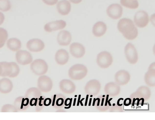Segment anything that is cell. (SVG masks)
Listing matches in <instances>:
<instances>
[{
    "label": "cell",
    "mask_w": 155,
    "mask_h": 120,
    "mask_svg": "<svg viewBox=\"0 0 155 120\" xmlns=\"http://www.w3.org/2000/svg\"><path fill=\"white\" fill-rule=\"evenodd\" d=\"M56 6L58 13L63 15H68L71 10V4L67 0L60 1L58 3Z\"/></svg>",
    "instance_id": "obj_17"
},
{
    "label": "cell",
    "mask_w": 155,
    "mask_h": 120,
    "mask_svg": "<svg viewBox=\"0 0 155 120\" xmlns=\"http://www.w3.org/2000/svg\"><path fill=\"white\" fill-rule=\"evenodd\" d=\"M21 43L18 39L12 38L9 39L7 42L8 48L13 51H17L21 47Z\"/></svg>",
    "instance_id": "obj_21"
},
{
    "label": "cell",
    "mask_w": 155,
    "mask_h": 120,
    "mask_svg": "<svg viewBox=\"0 0 155 120\" xmlns=\"http://www.w3.org/2000/svg\"><path fill=\"white\" fill-rule=\"evenodd\" d=\"M12 70L10 75L8 76L11 78H15L17 77L20 72V68L18 65L15 62H11Z\"/></svg>",
    "instance_id": "obj_29"
},
{
    "label": "cell",
    "mask_w": 155,
    "mask_h": 120,
    "mask_svg": "<svg viewBox=\"0 0 155 120\" xmlns=\"http://www.w3.org/2000/svg\"><path fill=\"white\" fill-rule=\"evenodd\" d=\"M70 51L73 56L76 58H80L85 54V49L82 44L78 42H74L70 45Z\"/></svg>",
    "instance_id": "obj_11"
},
{
    "label": "cell",
    "mask_w": 155,
    "mask_h": 120,
    "mask_svg": "<svg viewBox=\"0 0 155 120\" xmlns=\"http://www.w3.org/2000/svg\"><path fill=\"white\" fill-rule=\"evenodd\" d=\"M66 25L65 21L61 20L49 22L46 24L44 29L47 32H50L64 28Z\"/></svg>",
    "instance_id": "obj_13"
},
{
    "label": "cell",
    "mask_w": 155,
    "mask_h": 120,
    "mask_svg": "<svg viewBox=\"0 0 155 120\" xmlns=\"http://www.w3.org/2000/svg\"><path fill=\"white\" fill-rule=\"evenodd\" d=\"M92 99L91 98H90V99L89 102V105H88V106H90L91 105Z\"/></svg>",
    "instance_id": "obj_48"
},
{
    "label": "cell",
    "mask_w": 155,
    "mask_h": 120,
    "mask_svg": "<svg viewBox=\"0 0 155 120\" xmlns=\"http://www.w3.org/2000/svg\"><path fill=\"white\" fill-rule=\"evenodd\" d=\"M13 85L12 81L9 79L4 78L0 79V92L7 94L12 90Z\"/></svg>",
    "instance_id": "obj_19"
},
{
    "label": "cell",
    "mask_w": 155,
    "mask_h": 120,
    "mask_svg": "<svg viewBox=\"0 0 155 120\" xmlns=\"http://www.w3.org/2000/svg\"><path fill=\"white\" fill-rule=\"evenodd\" d=\"M112 99V98H110L109 100L107 101V103L108 104V105L110 106H111V104L110 101Z\"/></svg>",
    "instance_id": "obj_43"
},
{
    "label": "cell",
    "mask_w": 155,
    "mask_h": 120,
    "mask_svg": "<svg viewBox=\"0 0 155 120\" xmlns=\"http://www.w3.org/2000/svg\"><path fill=\"white\" fill-rule=\"evenodd\" d=\"M121 100H124L123 98H120L117 101V105L119 106H121L122 105V104H123L122 103V104L120 103V101Z\"/></svg>",
    "instance_id": "obj_37"
},
{
    "label": "cell",
    "mask_w": 155,
    "mask_h": 120,
    "mask_svg": "<svg viewBox=\"0 0 155 120\" xmlns=\"http://www.w3.org/2000/svg\"><path fill=\"white\" fill-rule=\"evenodd\" d=\"M117 28L119 31L127 40H133L138 35V30L133 21L130 19L124 18L120 20Z\"/></svg>",
    "instance_id": "obj_1"
},
{
    "label": "cell",
    "mask_w": 155,
    "mask_h": 120,
    "mask_svg": "<svg viewBox=\"0 0 155 120\" xmlns=\"http://www.w3.org/2000/svg\"><path fill=\"white\" fill-rule=\"evenodd\" d=\"M42 96L40 90L36 87H31L28 89L26 92L25 97L28 98L29 101L33 98L38 99Z\"/></svg>",
    "instance_id": "obj_22"
},
{
    "label": "cell",
    "mask_w": 155,
    "mask_h": 120,
    "mask_svg": "<svg viewBox=\"0 0 155 120\" xmlns=\"http://www.w3.org/2000/svg\"><path fill=\"white\" fill-rule=\"evenodd\" d=\"M95 80H91L86 84L84 87L85 93L87 94L94 95L95 93Z\"/></svg>",
    "instance_id": "obj_24"
},
{
    "label": "cell",
    "mask_w": 155,
    "mask_h": 120,
    "mask_svg": "<svg viewBox=\"0 0 155 120\" xmlns=\"http://www.w3.org/2000/svg\"><path fill=\"white\" fill-rule=\"evenodd\" d=\"M1 72H2L1 68V66L0 65V76H1Z\"/></svg>",
    "instance_id": "obj_49"
},
{
    "label": "cell",
    "mask_w": 155,
    "mask_h": 120,
    "mask_svg": "<svg viewBox=\"0 0 155 120\" xmlns=\"http://www.w3.org/2000/svg\"><path fill=\"white\" fill-rule=\"evenodd\" d=\"M68 53L65 49H60L56 53L55 59L57 63L63 65L67 63L69 59Z\"/></svg>",
    "instance_id": "obj_15"
},
{
    "label": "cell",
    "mask_w": 155,
    "mask_h": 120,
    "mask_svg": "<svg viewBox=\"0 0 155 120\" xmlns=\"http://www.w3.org/2000/svg\"><path fill=\"white\" fill-rule=\"evenodd\" d=\"M1 112H17L18 110L14 105L10 104H6L1 108Z\"/></svg>",
    "instance_id": "obj_28"
},
{
    "label": "cell",
    "mask_w": 155,
    "mask_h": 120,
    "mask_svg": "<svg viewBox=\"0 0 155 120\" xmlns=\"http://www.w3.org/2000/svg\"><path fill=\"white\" fill-rule=\"evenodd\" d=\"M30 68L32 72L35 74L40 76L47 73L48 66L45 60L38 59L35 60L31 63Z\"/></svg>",
    "instance_id": "obj_3"
},
{
    "label": "cell",
    "mask_w": 155,
    "mask_h": 120,
    "mask_svg": "<svg viewBox=\"0 0 155 120\" xmlns=\"http://www.w3.org/2000/svg\"><path fill=\"white\" fill-rule=\"evenodd\" d=\"M107 30L106 24L102 21H99L95 23L94 25L92 32L95 36L100 37L105 34Z\"/></svg>",
    "instance_id": "obj_18"
},
{
    "label": "cell",
    "mask_w": 155,
    "mask_h": 120,
    "mask_svg": "<svg viewBox=\"0 0 155 120\" xmlns=\"http://www.w3.org/2000/svg\"><path fill=\"white\" fill-rule=\"evenodd\" d=\"M97 61L101 66H108L112 63L113 58L111 54L106 51L100 53L97 55Z\"/></svg>",
    "instance_id": "obj_12"
},
{
    "label": "cell",
    "mask_w": 155,
    "mask_h": 120,
    "mask_svg": "<svg viewBox=\"0 0 155 120\" xmlns=\"http://www.w3.org/2000/svg\"><path fill=\"white\" fill-rule=\"evenodd\" d=\"M72 98H67L66 99L64 102V105L66 106H68L70 104L72 103Z\"/></svg>",
    "instance_id": "obj_33"
},
{
    "label": "cell",
    "mask_w": 155,
    "mask_h": 120,
    "mask_svg": "<svg viewBox=\"0 0 155 120\" xmlns=\"http://www.w3.org/2000/svg\"><path fill=\"white\" fill-rule=\"evenodd\" d=\"M84 99V98H82L81 100H80L79 102V103L82 106H83V104L82 103V101Z\"/></svg>",
    "instance_id": "obj_41"
},
{
    "label": "cell",
    "mask_w": 155,
    "mask_h": 120,
    "mask_svg": "<svg viewBox=\"0 0 155 120\" xmlns=\"http://www.w3.org/2000/svg\"><path fill=\"white\" fill-rule=\"evenodd\" d=\"M14 105L18 111H24L29 107V99L22 96H19L15 99Z\"/></svg>",
    "instance_id": "obj_16"
},
{
    "label": "cell",
    "mask_w": 155,
    "mask_h": 120,
    "mask_svg": "<svg viewBox=\"0 0 155 120\" xmlns=\"http://www.w3.org/2000/svg\"><path fill=\"white\" fill-rule=\"evenodd\" d=\"M107 15L114 19L120 18L123 14V8L119 4H113L110 5L106 10Z\"/></svg>",
    "instance_id": "obj_8"
},
{
    "label": "cell",
    "mask_w": 155,
    "mask_h": 120,
    "mask_svg": "<svg viewBox=\"0 0 155 120\" xmlns=\"http://www.w3.org/2000/svg\"><path fill=\"white\" fill-rule=\"evenodd\" d=\"M87 73V69L84 65L76 64L70 68L68 75L71 79L78 80L84 78L86 76Z\"/></svg>",
    "instance_id": "obj_2"
},
{
    "label": "cell",
    "mask_w": 155,
    "mask_h": 120,
    "mask_svg": "<svg viewBox=\"0 0 155 120\" xmlns=\"http://www.w3.org/2000/svg\"><path fill=\"white\" fill-rule=\"evenodd\" d=\"M131 102V100L130 98H127L124 100V104L126 106H129Z\"/></svg>",
    "instance_id": "obj_34"
},
{
    "label": "cell",
    "mask_w": 155,
    "mask_h": 120,
    "mask_svg": "<svg viewBox=\"0 0 155 120\" xmlns=\"http://www.w3.org/2000/svg\"><path fill=\"white\" fill-rule=\"evenodd\" d=\"M104 100V98H103L102 99V101H101V105L102 106L103 105Z\"/></svg>",
    "instance_id": "obj_45"
},
{
    "label": "cell",
    "mask_w": 155,
    "mask_h": 120,
    "mask_svg": "<svg viewBox=\"0 0 155 120\" xmlns=\"http://www.w3.org/2000/svg\"><path fill=\"white\" fill-rule=\"evenodd\" d=\"M15 59L17 62L22 65L29 64L33 60V58L30 53L27 51L23 50H20L16 52Z\"/></svg>",
    "instance_id": "obj_5"
},
{
    "label": "cell",
    "mask_w": 155,
    "mask_h": 120,
    "mask_svg": "<svg viewBox=\"0 0 155 120\" xmlns=\"http://www.w3.org/2000/svg\"><path fill=\"white\" fill-rule=\"evenodd\" d=\"M70 2L75 4H78L80 3L82 0H69Z\"/></svg>",
    "instance_id": "obj_36"
},
{
    "label": "cell",
    "mask_w": 155,
    "mask_h": 120,
    "mask_svg": "<svg viewBox=\"0 0 155 120\" xmlns=\"http://www.w3.org/2000/svg\"><path fill=\"white\" fill-rule=\"evenodd\" d=\"M109 96V95H107L105 102V106H106L107 105V101L108 100V98Z\"/></svg>",
    "instance_id": "obj_40"
},
{
    "label": "cell",
    "mask_w": 155,
    "mask_h": 120,
    "mask_svg": "<svg viewBox=\"0 0 155 120\" xmlns=\"http://www.w3.org/2000/svg\"><path fill=\"white\" fill-rule=\"evenodd\" d=\"M45 98L44 96H41L38 99L35 106L36 112H40L43 109L45 106L44 104V101Z\"/></svg>",
    "instance_id": "obj_30"
},
{
    "label": "cell",
    "mask_w": 155,
    "mask_h": 120,
    "mask_svg": "<svg viewBox=\"0 0 155 120\" xmlns=\"http://www.w3.org/2000/svg\"><path fill=\"white\" fill-rule=\"evenodd\" d=\"M88 96H89V95L87 94L86 95V100L85 102V104L84 105L85 106H86L87 104V101H88Z\"/></svg>",
    "instance_id": "obj_39"
},
{
    "label": "cell",
    "mask_w": 155,
    "mask_h": 120,
    "mask_svg": "<svg viewBox=\"0 0 155 120\" xmlns=\"http://www.w3.org/2000/svg\"><path fill=\"white\" fill-rule=\"evenodd\" d=\"M11 8V5L9 0H0V10L3 12L7 11Z\"/></svg>",
    "instance_id": "obj_27"
},
{
    "label": "cell",
    "mask_w": 155,
    "mask_h": 120,
    "mask_svg": "<svg viewBox=\"0 0 155 120\" xmlns=\"http://www.w3.org/2000/svg\"><path fill=\"white\" fill-rule=\"evenodd\" d=\"M4 20V15L2 12H0V25L3 23Z\"/></svg>",
    "instance_id": "obj_35"
},
{
    "label": "cell",
    "mask_w": 155,
    "mask_h": 120,
    "mask_svg": "<svg viewBox=\"0 0 155 120\" xmlns=\"http://www.w3.org/2000/svg\"><path fill=\"white\" fill-rule=\"evenodd\" d=\"M120 3L123 6L130 9H135L139 6L137 0H120Z\"/></svg>",
    "instance_id": "obj_25"
},
{
    "label": "cell",
    "mask_w": 155,
    "mask_h": 120,
    "mask_svg": "<svg viewBox=\"0 0 155 120\" xmlns=\"http://www.w3.org/2000/svg\"><path fill=\"white\" fill-rule=\"evenodd\" d=\"M57 39L60 45L66 46L70 44L71 40V36L69 31L63 30L58 33Z\"/></svg>",
    "instance_id": "obj_14"
},
{
    "label": "cell",
    "mask_w": 155,
    "mask_h": 120,
    "mask_svg": "<svg viewBox=\"0 0 155 120\" xmlns=\"http://www.w3.org/2000/svg\"><path fill=\"white\" fill-rule=\"evenodd\" d=\"M44 3L49 5H53L57 3L58 0H42Z\"/></svg>",
    "instance_id": "obj_31"
},
{
    "label": "cell",
    "mask_w": 155,
    "mask_h": 120,
    "mask_svg": "<svg viewBox=\"0 0 155 120\" xmlns=\"http://www.w3.org/2000/svg\"><path fill=\"white\" fill-rule=\"evenodd\" d=\"M76 98H74V99L73 104V106H74L75 105V103H76Z\"/></svg>",
    "instance_id": "obj_46"
},
{
    "label": "cell",
    "mask_w": 155,
    "mask_h": 120,
    "mask_svg": "<svg viewBox=\"0 0 155 120\" xmlns=\"http://www.w3.org/2000/svg\"><path fill=\"white\" fill-rule=\"evenodd\" d=\"M95 101H96V100H95V98H94V100H93V103L92 106H94V105H95Z\"/></svg>",
    "instance_id": "obj_47"
},
{
    "label": "cell",
    "mask_w": 155,
    "mask_h": 120,
    "mask_svg": "<svg viewBox=\"0 0 155 120\" xmlns=\"http://www.w3.org/2000/svg\"><path fill=\"white\" fill-rule=\"evenodd\" d=\"M28 49L32 52H37L42 50L45 47V44L41 40L32 39L28 41L26 44Z\"/></svg>",
    "instance_id": "obj_10"
},
{
    "label": "cell",
    "mask_w": 155,
    "mask_h": 120,
    "mask_svg": "<svg viewBox=\"0 0 155 120\" xmlns=\"http://www.w3.org/2000/svg\"><path fill=\"white\" fill-rule=\"evenodd\" d=\"M59 88L64 93L70 94L74 92L76 89L74 83L70 80L63 79L59 82Z\"/></svg>",
    "instance_id": "obj_9"
},
{
    "label": "cell",
    "mask_w": 155,
    "mask_h": 120,
    "mask_svg": "<svg viewBox=\"0 0 155 120\" xmlns=\"http://www.w3.org/2000/svg\"><path fill=\"white\" fill-rule=\"evenodd\" d=\"M52 102L51 99L49 98H46L44 101V104L45 106H48L50 105Z\"/></svg>",
    "instance_id": "obj_32"
},
{
    "label": "cell",
    "mask_w": 155,
    "mask_h": 120,
    "mask_svg": "<svg viewBox=\"0 0 155 120\" xmlns=\"http://www.w3.org/2000/svg\"><path fill=\"white\" fill-rule=\"evenodd\" d=\"M124 52L126 57L131 63H135L138 60V54L135 47L132 43H128L124 48Z\"/></svg>",
    "instance_id": "obj_7"
},
{
    "label": "cell",
    "mask_w": 155,
    "mask_h": 120,
    "mask_svg": "<svg viewBox=\"0 0 155 120\" xmlns=\"http://www.w3.org/2000/svg\"><path fill=\"white\" fill-rule=\"evenodd\" d=\"M134 20L136 25L140 28L146 27L149 21L148 13L143 10L137 11L134 16Z\"/></svg>",
    "instance_id": "obj_6"
},
{
    "label": "cell",
    "mask_w": 155,
    "mask_h": 120,
    "mask_svg": "<svg viewBox=\"0 0 155 120\" xmlns=\"http://www.w3.org/2000/svg\"><path fill=\"white\" fill-rule=\"evenodd\" d=\"M96 99L98 101L97 102V106H98L99 105L100 99L99 98H96Z\"/></svg>",
    "instance_id": "obj_44"
},
{
    "label": "cell",
    "mask_w": 155,
    "mask_h": 120,
    "mask_svg": "<svg viewBox=\"0 0 155 120\" xmlns=\"http://www.w3.org/2000/svg\"><path fill=\"white\" fill-rule=\"evenodd\" d=\"M56 112H66L64 110H63L62 109H58V110H57Z\"/></svg>",
    "instance_id": "obj_42"
},
{
    "label": "cell",
    "mask_w": 155,
    "mask_h": 120,
    "mask_svg": "<svg viewBox=\"0 0 155 120\" xmlns=\"http://www.w3.org/2000/svg\"><path fill=\"white\" fill-rule=\"evenodd\" d=\"M81 96V94H80L79 95L78 101H77V106H78L79 105V103H80L79 102L80 100Z\"/></svg>",
    "instance_id": "obj_38"
},
{
    "label": "cell",
    "mask_w": 155,
    "mask_h": 120,
    "mask_svg": "<svg viewBox=\"0 0 155 120\" xmlns=\"http://www.w3.org/2000/svg\"><path fill=\"white\" fill-rule=\"evenodd\" d=\"M2 72L1 76L3 77L9 76L11 74L12 67L11 62L6 61L0 62Z\"/></svg>",
    "instance_id": "obj_23"
},
{
    "label": "cell",
    "mask_w": 155,
    "mask_h": 120,
    "mask_svg": "<svg viewBox=\"0 0 155 120\" xmlns=\"http://www.w3.org/2000/svg\"><path fill=\"white\" fill-rule=\"evenodd\" d=\"M52 99V106L56 109L62 108L64 106L66 97L62 94H54L51 97Z\"/></svg>",
    "instance_id": "obj_20"
},
{
    "label": "cell",
    "mask_w": 155,
    "mask_h": 120,
    "mask_svg": "<svg viewBox=\"0 0 155 120\" xmlns=\"http://www.w3.org/2000/svg\"><path fill=\"white\" fill-rule=\"evenodd\" d=\"M37 86L40 91L44 92H48L52 89L53 82L50 77L46 75H42L39 77Z\"/></svg>",
    "instance_id": "obj_4"
},
{
    "label": "cell",
    "mask_w": 155,
    "mask_h": 120,
    "mask_svg": "<svg viewBox=\"0 0 155 120\" xmlns=\"http://www.w3.org/2000/svg\"><path fill=\"white\" fill-rule=\"evenodd\" d=\"M7 31L4 28L0 27V48H2L8 37Z\"/></svg>",
    "instance_id": "obj_26"
}]
</instances>
